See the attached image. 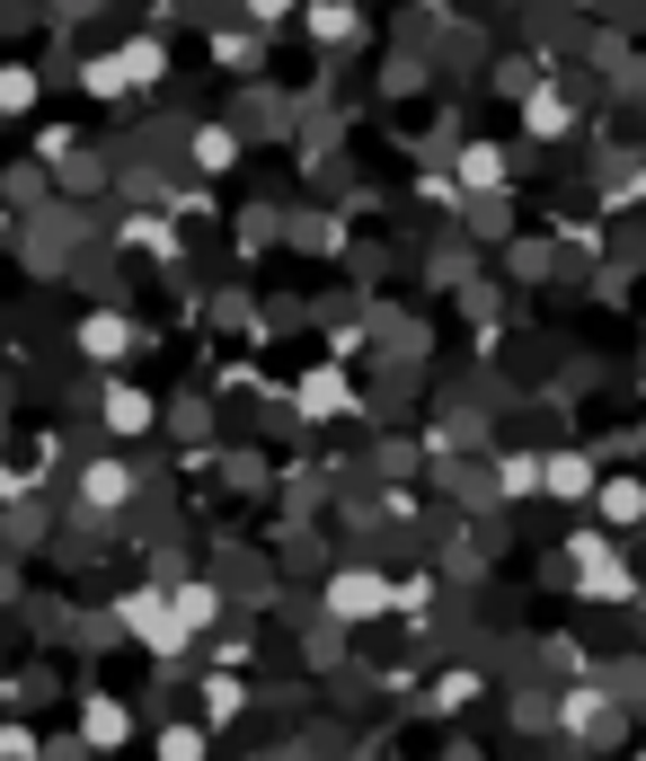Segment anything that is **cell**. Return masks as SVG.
<instances>
[{"mask_svg":"<svg viewBox=\"0 0 646 761\" xmlns=\"http://www.w3.org/2000/svg\"><path fill=\"white\" fill-rule=\"evenodd\" d=\"M381 602H390V585H381V576H363V567H346V576L328 585V619H372Z\"/></svg>","mask_w":646,"mask_h":761,"instance_id":"1","label":"cell"},{"mask_svg":"<svg viewBox=\"0 0 646 761\" xmlns=\"http://www.w3.org/2000/svg\"><path fill=\"white\" fill-rule=\"evenodd\" d=\"M89 744H124V709L115 700H89Z\"/></svg>","mask_w":646,"mask_h":761,"instance_id":"6","label":"cell"},{"mask_svg":"<svg viewBox=\"0 0 646 761\" xmlns=\"http://www.w3.org/2000/svg\"><path fill=\"white\" fill-rule=\"evenodd\" d=\"M461 177H470V186H505V160H496V151H470Z\"/></svg>","mask_w":646,"mask_h":761,"instance_id":"12","label":"cell"},{"mask_svg":"<svg viewBox=\"0 0 646 761\" xmlns=\"http://www.w3.org/2000/svg\"><path fill=\"white\" fill-rule=\"evenodd\" d=\"M301 407H310V417H337V407H346V390H337V372H319V390H301Z\"/></svg>","mask_w":646,"mask_h":761,"instance_id":"8","label":"cell"},{"mask_svg":"<svg viewBox=\"0 0 646 761\" xmlns=\"http://www.w3.org/2000/svg\"><path fill=\"white\" fill-rule=\"evenodd\" d=\"M80 496H89V505H124V469H115V461H98V469L80 478Z\"/></svg>","mask_w":646,"mask_h":761,"instance_id":"4","label":"cell"},{"mask_svg":"<svg viewBox=\"0 0 646 761\" xmlns=\"http://www.w3.org/2000/svg\"><path fill=\"white\" fill-rule=\"evenodd\" d=\"M310 27L328 36V45H346V36H355V10H346V0H319V10H310Z\"/></svg>","mask_w":646,"mask_h":761,"instance_id":"5","label":"cell"},{"mask_svg":"<svg viewBox=\"0 0 646 761\" xmlns=\"http://www.w3.org/2000/svg\"><path fill=\"white\" fill-rule=\"evenodd\" d=\"M36 98V72H0V107H27Z\"/></svg>","mask_w":646,"mask_h":761,"instance_id":"13","label":"cell"},{"mask_svg":"<svg viewBox=\"0 0 646 761\" xmlns=\"http://www.w3.org/2000/svg\"><path fill=\"white\" fill-rule=\"evenodd\" d=\"M549 488H558V496H585V488H594V461H585V452H558V461H549Z\"/></svg>","mask_w":646,"mask_h":761,"instance_id":"3","label":"cell"},{"mask_svg":"<svg viewBox=\"0 0 646 761\" xmlns=\"http://www.w3.org/2000/svg\"><path fill=\"white\" fill-rule=\"evenodd\" d=\"M160 761H204V735H196V726H169V735H160Z\"/></svg>","mask_w":646,"mask_h":761,"instance_id":"7","label":"cell"},{"mask_svg":"<svg viewBox=\"0 0 646 761\" xmlns=\"http://www.w3.org/2000/svg\"><path fill=\"white\" fill-rule=\"evenodd\" d=\"M567 726H575V735H594V744H611V735H620L611 700H567Z\"/></svg>","mask_w":646,"mask_h":761,"instance_id":"2","label":"cell"},{"mask_svg":"<svg viewBox=\"0 0 646 761\" xmlns=\"http://www.w3.org/2000/svg\"><path fill=\"white\" fill-rule=\"evenodd\" d=\"M532 488H541V461H532V452L505 461V496H532Z\"/></svg>","mask_w":646,"mask_h":761,"instance_id":"11","label":"cell"},{"mask_svg":"<svg viewBox=\"0 0 646 761\" xmlns=\"http://www.w3.org/2000/svg\"><path fill=\"white\" fill-rule=\"evenodd\" d=\"M80 345H89V355H115V345H124V319H89Z\"/></svg>","mask_w":646,"mask_h":761,"instance_id":"10","label":"cell"},{"mask_svg":"<svg viewBox=\"0 0 646 761\" xmlns=\"http://www.w3.org/2000/svg\"><path fill=\"white\" fill-rule=\"evenodd\" d=\"M231 151H239V143H231L222 124H213V133H196V160H204V169H231Z\"/></svg>","mask_w":646,"mask_h":761,"instance_id":"9","label":"cell"}]
</instances>
